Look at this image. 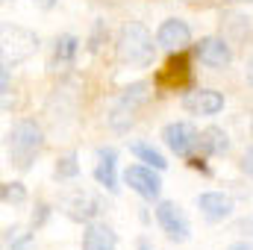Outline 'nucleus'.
Masks as SVG:
<instances>
[{
	"instance_id": "nucleus-1",
	"label": "nucleus",
	"mask_w": 253,
	"mask_h": 250,
	"mask_svg": "<svg viewBox=\"0 0 253 250\" xmlns=\"http://www.w3.org/2000/svg\"><path fill=\"white\" fill-rule=\"evenodd\" d=\"M44 147V129L36 118H21L15 121L6 135V153L18 171H27Z\"/></svg>"
},
{
	"instance_id": "nucleus-2",
	"label": "nucleus",
	"mask_w": 253,
	"mask_h": 250,
	"mask_svg": "<svg viewBox=\"0 0 253 250\" xmlns=\"http://www.w3.org/2000/svg\"><path fill=\"white\" fill-rule=\"evenodd\" d=\"M115 53L118 59L129 68H147L153 65L156 56V44H153V36L150 30L141 24V21H126L118 33V42H115Z\"/></svg>"
},
{
	"instance_id": "nucleus-3",
	"label": "nucleus",
	"mask_w": 253,
	"mask_h": 250,
	"mask_svg": "<svg viewBox=\"0 0 253 250\" xmlns=\"http://www.w3.org/2000/svg\"><path fill=\"white\" fill-rule=\"evenodd\" d=\"M147 97H150V85L147 83H132V85L121 88V94L115 97V103H112V109L106 115L109 126L115 132H126L129 126L135 124V115L147 103Z\"/></svg>"
},
{
	"instance_id": "nucleus-4",
	"label": "nucleus",
	"mask_w": 253,
	"mask_h": 250,
	"mask_svg": "<svg viewBox=\"0 0 253 250\" xmlns=\"http://www.w3.org/2000/svg\"><path fill=\"white\" fill-rule=\"evenodd\" d=\"M59 203H62V212L71 221H77V224H88V221H94V218L103 212V200H100L97 194L85 191V188H71V191H65Z\"/></svg>"
},
{
	"instance_id": "nucleus-5",
	"label": "nucleus",
	"mask_w": 253,
	"mask_h": 250,
	"mask_svg": "<svg viewBox=\"0 0 253 250\" xmlns=\"http://www.w3.org/2000/svg\"><path fill=\"white\" fill-rule=\"evenodd\" d=\"M162 141L180 159H191L194 150L200 147V132L189 121H171V124H165V129H162Z\"/></svg>"
},
{
	"instance_id": "nucleus-6",
	"label": "nucleus",
	"mask_w": 253,
	"mask_h": 250,
	"mask_svg": "<svg viewBox=\"0 0 253 250\" xmlns=\"http://www.w3.org/2000/svg\"><path fill=\"white\" fill-rule=\"evenodd\" d=\"M156 224L162 227V233H165L174 245H183L191 233L186 212H183L174 200H159V203H156Z\"/></svg>"
},
{
	"instance_id": "nucleus-7",
	"label": "nucleus",
	"mask_w": 253,
	"mask_h": 250,
	"mask_svg": "<svg viewBox=\"0 0 253 250\" xmlns=\"http://www.w3.org/2000/svg\"><path fill=\"white\" fill-rule=\"evenodd\" d=\"M194 56L206 68H215V71H224L233 62V47L224 36H203L197 44H194Z\"/></svg>"
},
{
	"instance_id": "nucleus-8",
	"label": "nucleus",
	"mask_w": 253,
	"mask_h": 250,
	"mask_svg": "<svg viewBox=\"0 0 253 250\" xmlns=\"http://www.w3.org/2000/svg\"><path fill=\"white\" fill-rule=\"evenodd\" d=\"M126 186L132 188L138 197L144 200H159L162 194V180H159V171L150 168V165H129L124 171Z\"/></svg>"
},
{
	"instance_id": "nucleus-9",
	"label": "nucleus",
	"mask_w": 253,
	"mask_h": 250,
	"mask_svg": "<svg viewBox=\"0 0 253 250\" xmlns=\"http://www.w3.org/2000/svg\"><path fill=\"white\" fill-rule=\"evenodd\" d=\"M156 44L168 53H183L191 44V27L183 18H168L156 30Z\"/></svg>"
},
{
	"instance_id": "nucleus-10",
	"label": "nucleus",
	"mask_w": 253,
	"mask_h": 250,
	"mask_svg": "<svg viewBox=\"0 0 253 250\" xmlns=\"http://www.w3.org/2000/svg\"><path fill=\"white\" fill-rule=\"evenodd\" d=\"M183 109L189 115H203V118L218 115L224 109V94L215 91V88H194L183 97Z\"/></svg>"
},
{
	"instance_id": "nucleus-11",
	"label": "nucleus",
	"mask_w": 253,
	"mask_h": 250,
	"mask_svg": "<svg viewBox=\"0 0 253 250\" xmlns=\"http://www.w3.org/2000/svg\"><path fill=\"white\" fill-rule=\"evenodd\" d=\"M197 209L209 224H218L233 215V197H227L224 191H203L197 197Z\"/></svg>"
},
{
	"instance_id": "nucleus-12",
	"label": "nucleus",
	"mask_w": 253,
	"mask_h": 250,
	"mask_svg": "<svg viewBox=\"0 0 253 250\" xmlns=\"http://www.w3.org/2000/svg\"><path fill=\"white\" fill-rule=\"evenodd\" d=\"M115 165H118V150L115 147H100L97 150V165H94V180L109 194L118 191V171H115Z\"/></svg>"
},
{
	"instance_id": "nucleus-13",
	"label": "nucleus",
	"mask_w": 253,
	"mask_h": 250,
	"mask_svg": "<svg viewBox=\"0 0 253 250\" xmlns=\"http://www.w3.org/2000/svg\"><path fill=\"white\" fill-rule=\"evenodd\" d=\"M118 248V236L109 224L103 221H88L83 230V250H115Z\"/></svg>"
},
{
	"instance_id": "nucleus-14",
	"label": "nucleus",
	"mask_w": 253,
	"mask_h": 250,
	"mask_svg": "<svg viewBox=\"0 0 253 250\" xmlns=\"http://www.w3.org/2000/svg\"><path fill=\"white\" fill-rule=\"evenodd\" d=\"M200 150L206 156H227L230 153V135L221 126H206L200 132Z\"/></svg>"
},
{
	"instance_id": "nucleus-15",
	"label": "nucleus",
	"mask_w": 253,
	"mask_h": 250,
	"mask_svg": "<svg viewBox=\"0 0 253 250\" xmlns=\"http://www.w3.org/2000/svg\"><path fill=\"white\" fill-rule=\"evenodd\" d=\"M129 153H132L138 162H144V165H150V168H156V171H165V168H168L165 156H162L153 144H147V141H132V144H129Z\"/></svg>"
},
{
	"instance_id": "nucleus-16",
	"label": "nucleus",
	"mask_w": 253,
	"mask_h": 250,
	"mask_svg": "<svg viewBox=\"0 0 253 250\" xmlns=\"http://www.w3.org/2000/svg\"><path fill=\"white\" fill-rule=\"evenodd\" d=\"M80 53V39L77 36H59L56 39V47H53V65H71Z\"/></svg>"
},
{
	"instance_id": "nucleus-17",
	"label": "nucleus",
	"mask_w": 253,
	"mask_h": 250,
	"mask_svg": "<svg viewBox=\"0 0 253 250\" xmlns=\"http://www.w3.org/2000/svg\"><path fill=\"white\" fill-rule=\"evenodd\" d=\"M251 21L253 18H248V15H242V12H224L221 15V30H233L236 33V39H245L248 33H251Z\"/></svg>"
},
{
	"instance_id": "nucleus-18",
	"label": "nucleus",
	"mask_w": 253,
	"mask_h": 250,
	"mask_svg": "<svg viewBox=\"0 0 253 250\" xmlns=\"http://www.w3.org/2000/svg\"><path fill=\"white\" fill-rule=\"evenodd\" d=\"M168 80H189V62H186L183 56H171V59H168L165 71L159 74V83L165 85Z\"/></svg>"
},
{
	"instance_id": "nucleus-19",
	"label": "nucleus",
	"mask_w": 253,
	"mask_h": 250,
	"mask_svg": "<svg viewBox=\"0 0 253 250\" xmlns=\"http://www.w3.org/2000/svg\"><path fill=\"white\" fill-rule=\"evenodd\" d=\"M56 180H77L80 177V162H77V153H65L56 159V168H53Z\"/></svg>"
},
{
	"instance_id": "nucleus-20",
	"label": "nucleus",
	"mask_w": 253,
	"mask_h": 250,
	"mask_svg": "<svg viewBox=\"0 0 253 250\" xmlns=\"http://www.w3.org/2000/svg\"><path fill=\"white\" fill-rule=\"evenodd\" d=\"M30 245H33V233H27L21 227L6 230V250H30Z\"/></svg>"
},
{
	"instance_id": "nucleus-21",
	"label": "nucleus",
	"mask_w": 253,
	"mask_h": 250,
	"mask_svg": "<svg viewBox=\"0 0 253 250\" xmlns=\"http://www.w3.org/2000/svg\"><path fill=\"white\" fill-rule=\"evenodd\" d=\"M0 200H3L6 206H9V203L18 206V203L27 200V188L21 186V183H3V186H0Z\"/></svg>"
},
{
	"instance_id": "nucleus-22",
	"label": "nucleus",
	"mask_w": 253,
	"mask_h": 250,
	"mask_svg": "<svg viewBox=\"0 0 253 250\" xmlns=\"http://www.w3.org/2000/svg\"><path fill=\"white\" fill-rule=\"evenodd\" d=\"M103 39H106V21H103V18H97V21H94V27H91V36H88V42H85L88 53H97V50H100V44H103Z\"/></svg>"
},
{
	"instance_id": "nucleus-23",
	"label": "nucleus",
	"mask_w": 253,
	"mask_h": 250,
	"mask_svg": "<svg viewBox=\"0 0 253 250\" xmlns=\"http://www.w3.org/2000/svg\"><path fill=\"white\" fill-rule=\"evenodd\" d=\"M47 218H50V206L47 203H36V209H33V230H39Z\"/></svg>"
},
{
	"instance_id": "nucleus-24",
	"label": "nucleus",
	"mask_w": 253,
	"mask_h": 250,
	"mask_svg": "<svg viewBox=\"0 0 253 250\" xmlns=\"http://www.w3.org/2000/svg\"><path fill=\"white\" fill-rule=\"evenodd\" d=\"M242 171H245L248 177H253V144L248 147V153L242 156Z\"/></svg>"
},
{
	"instance_id": "nucleus-25",
	"label": "nucleus",
	"mask_w": 253,
	"mask_h": 250,
	"mask_svg": "<svg viewBox=\"0 0 253 250\" xmlns=\"http://www.w3.org/2000/svg\"><path fill=\"white\" fill-rule=\"evenodd\" d=\"M236 230H239V233H245V236H253V215L242 218V221L236 224Z\"/></svg>"
},
{
	"instance_id": "nucleus-26",
	"label": "nucleus",
	"mask_w": 253,
	"mask_h": 250,
	"mask_svg": "<svg viewBox=\"0 0 253 250\" xmlns=\"http://www.w3.org/2000/svg\"><path fill=\"white\" fill-rule=\"evenodd\" d=\"M245 80H248V85H253V56L248 59V65H245Z\"/></svg>"
},
{
	"instance_id": "nucleus-27",
	"label": "nucleus",
	"mask_w": 253,
	"mask_h": 250,
	"mask_svg": "<svg viewBox=\"0 0 253 250\" xmlns=\"http://www.w3.org/2000/svg\"><path fill=\"white\" fill-rule=\"evenodd\" d=\"M33 3H36L39 9H44V12H47V9H53V6H56L59 0H33Z\"/></svg>"
},
{
	"instance_id": "nucleus-28",
	"label": "nucleus",
	"mask_w": 253,
	"mask_h": 250,
	"mask_svg": "<svg viewBox=\"0 0 253 250\" xmlns=\"http://www.w3.org/2000/svg\"><path fill=\"white\" fill-rule=\"evenodd\" d=\"M227 250H253V245H248V242H233Z\"/></svg>"
},
{
	"instance_id": "nucleus-29",
	"label": "nucleus",
	"mask_w": 253,
	"mask_h": 250,
	"mask_svg": "<svg viewBox=\"0 0 253 250\" xmlns=\"http://www.w3.org/2000/svg\"><path fill=\"white\" fill-rule=\"evenodd\" d=\"M138 250H153V248H150L147 242H141V245H138Z\"/></svg>"
}]
</instances>
